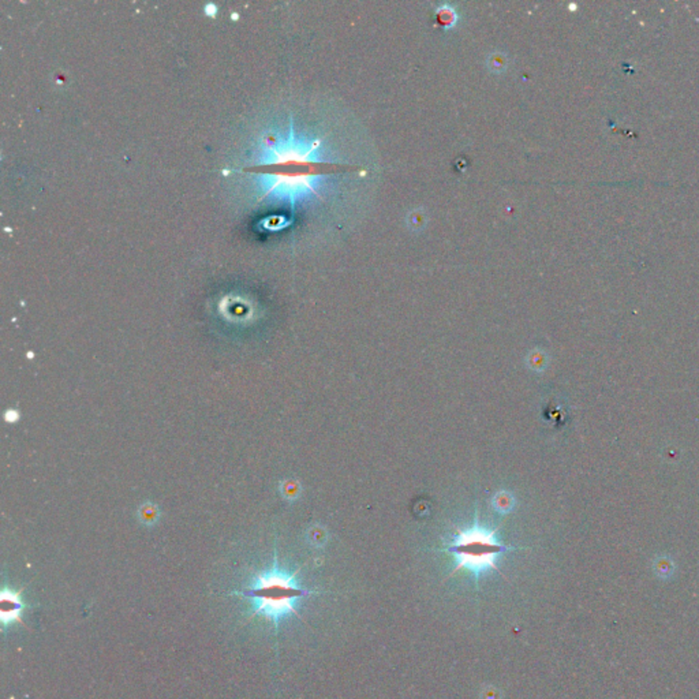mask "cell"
Listing matches in <instances>:
<instances>
[{
    "label": "cell",
    "mask_w": 699,
    "mask_h": 699,
    "mask_svg": "<svg viewBox=\"0 0 699 699\" xmlns=\"http://www.w3.org/2000/svg\"><path fill=\"white\" fill-rule=\"evenodd\" d=\"M298 572L299 569L296 572L283 569L277 565L275 556L273 565L265 571L256 572L242 592L234 594H238L250 604L251 618H265L277 628L279 623L290 615L300 618L298 614V604L305 597L316 593L299 585L296 579Z\"/></svg>",
    "instance_id": "6da1fadb"
},
{
    "label": "cell",
    "mask_w": 699,
    "mask_h": 699,
    "mask_svg": "<svg viewBox=\"0 0 699 699\" xmlns=\"http://www.w3.org/2000/svg\"><path fill=\"white\" fill-rule=\"evenodd\" d=\"M500 527L501 525L494 529H486L480 526L478 520H476L471 527L464 530L457 527V536L445 548V552L454 556L457 562L455 568L448 578L454 576L462 569L469 571L477 579L489 569H493L497 574L503 575L497 565V559L515 548L500 542L496 538L497 530Z\"/></svg>",
    "instance_id": "7a4b0ae2"
},
{
    "label": "cell",
    "mask_w": 699,
    "mask_h": 699,
    "mask_svg": "<svg viewBox=\"0 0 699 699\" xmlns=\"http://www.w3.org/2000/svg\"><path fill=\"white\" fill-rule=\"evenodd\" d=\"M21 590L13 592L4 589L1 593V621L3 628L14 621L22 623V614L27 609V604L21 600Z\"/></svg>",
    "instance_id": "3957f363"
},
{
    "label": "cell",
    "mask_w": 699,
    "mask_h": 699,
    "mask_svg": "<svg viewBox=\"0 0 699 699\" xmlns=\"http://www.w3.org/2000/svg\"><path fill=\"white\" fill-rule=\"evenodd\" d=\"M138 520L144 526H155L160 520V510L153 503H145L138 508Z\"/></svg>",
    "instance_id": "277c9868"
},
{
    "label": "cell",
    "mask_w": 699,
    "mask_h": 699,
    "mask_svg": "<svg viewBox=\"0 0 699 699\" xmlns=\"http://www.w3.org/2000/svg\"><path fill=\"white\" fill-rule=\"evenodd\" d=\"M493 507L496 511L507 513L513 508V497L507 492H499L493 497Z\"/></svg>",
    "instance_id": "5b68a950"
},
{
    "label": "cell",
    "mask_w": 699,
    "mask_h": 699,
    "mask_svg": "<svg viewBox=\"0 0 699 699\" xmlns=\"http://www.w3.org/2000/svg\"><path fill=\"white\" fill-rule=\"evenodd\" d=\"M280 492H282V496L283 499L286 500H296L299 493H300V486L299 484H296V481L293 480H287L284 483H282L280 485Z\"/></svg>",
    "instance_id": "8992f818"
},
{
    "label": "cell",
    "mask_w": 699,
    "mask_h": 699,
    "mask_svg": "<svg viewBox=\"0 0 699 699\" xmlns=\"http://www.w3.org/2000/svg\"><path fill=\"white\" fill-rule=\"evenodd\" d=\"M437 13H438V22H441V25L444 27L455 25L457 20V13L452 8H450L448 6H443Z\"/></svg>",
    "instance_id": "52a82bcc"
}]
</instances>
